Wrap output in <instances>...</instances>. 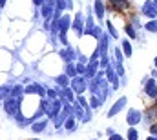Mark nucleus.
I'll return each instance as SVG.
<instances>
[{
    "label": "nucleus",
    "mask_w": 157,
    "mask_h": 140,
    "mask_svg": "<svg viewBox=\"0 0 157 140\" xmlns=\"http://www.w3.org/2000/svg\"><path fill=\"white\" fill-rule=\"evenodd\" d=\"M146 15H150V17H155V9H154V4L152 2H146V6H144V9H143Z\"/></svg>",
    "instance_id": "1"
},
{
    "label": "nucleus",
    "mask_w": 157,
    "mask_h": 140,
    "mask_svg": "<svg viewBox=\"0 0 157 140\" xmlns=\"http://www.w3.org/2000/svg\"><path fill=\"white\" fill-rule=\"evenodd\" d=\"M124 104H126V98H121V100L117 102V105H115V107L110 111V116H112V115H115V113H117V111H119V109H121V107H122Z\"/></svg>",
    "instance_id": "2"
},
{
    "label": "nucleus",
    "mask_w": 157,
    "mask_h": 140,
    "mask_svg": "<svg viewBox=\"0 0 157 140\" xmlns=\"http://www.w3.org/2000/svg\"><path fill=\"white\" fill-rule=\"evenodd\" d=\"M146 93H148V95H155V93H157L155 84H154V82H150V84L146 86Z\"/></svg>",
    "instance_id": "3"
},
{
    "label": "nucleus",
    "mask_w": 157,
    "mask_h": 140,
    "mask_svg": "<svg viewBox=\"0 0 157 140\" xmlns=\"http://www.w3.org/2000/svg\"><path fill=\"white\" fill-rule=\"evenodd\" d=\"M122 47H124V53H126V57H130V55H132V49H130V44H128L126 40L122 42Z\"/></svg>",
    "instance_id": "4"
},
{
    "label": "nucleus",
    "mask_w": 157,
    "mask_h": 140,
    "mask_svg": "<svg viewBox=\"0 0 157 140\" xmlns=\"http://www.w3.org/2000/svg\"><path fill=\"white\" fill-rule=\"evenodd\" d=\"M95 11L99 13V17H102V6H101V2H95Z\"/></svg>",
    "instance_id": "5"
},
{
    "label": "nucleus",
    "mask_w": 157,
    "mask_h": 140,
    "mask_svg": "<svg viewBox=\"0 0 157 140\" xmlns=\"http://www.w3.org/2000/svg\"><path fill=\"white\" fill-rule=\"evenodd\" d=\"M146 28H148L150 31H157V20H154V22H150V24H148Z\"/></svg>",
    "instance_id": "6"
},
{
    "label": "nucleus",
    "mask_w": 157,
    "mask_h": 140,
    "mask_svg": "<svg viewBox=\"0 0 157 140\" xmlns=\"http://www.w3.org/2000/svg\"><path fill=\"white\" fill-rule=\"evenodd\" d=\"M128 135H130V140H137V133H135L133 129H130V133H128Z\"/></svg>",
    "instance_id": "7"
},
{
    "label": "nucleus",
    "mask_w": 157,
    "mask_h": 140,
    "mask_svg": "<svg viewBox=\"0 0 157 140\" xmlns=\"http://www.w3.org/2000/svg\"><path fill=\"white\" fill-rule=\"evenodd\" d=\"M112 140H121V138H119V137H113V138H112Z\"/></svg>",
    "instance_id": "8"
},
{
    "label": "nucleus",
    "mask_w": 157,
    "mask_h": 140,
    "mask_svg": "<svg viewBox=\"0 0 157 140\" xmlns=\"http://www.w3.org/2000/svg\"><path fill=\"white\" fill-rule=\"evenodd\" d=\"M155 66H157V60H155Z\"/></svg>",
    "instance_id": "9"
}]
</instances>
